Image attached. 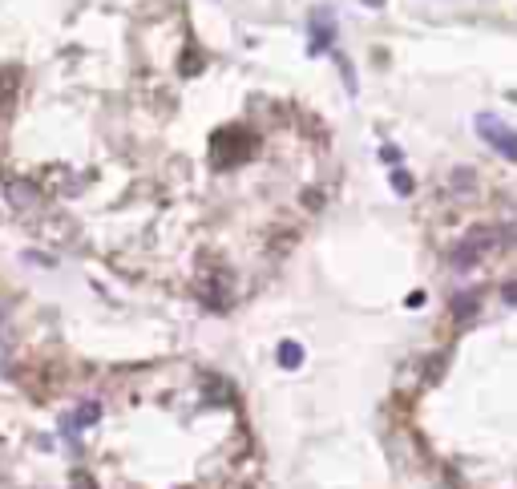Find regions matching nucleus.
I'll return each instance as SVG.
<instances>
[{
    "label": "nucleus",
    "mask_w": 517,
    "mask_h": 489,
    "mask_svg": "<svg viewBox=\"0 0 517 489\" xmlns=\"http://www.w3.org/2000/svg\"><path fill=\"white\" fill-rule=\"evenodd\" d=\"M380 158H384V162H400V150H396V146H384V150H380Z\"/></svg>",
    "instance_id": "11"
},
{
    "label": "nucleus",
    "mask_w": 517,
    "mask_h": 489,
    "mask_svg": "<svg viewBox=\"0 0 517 489\" xmlns=\"http://www.w3.org/2000/svg\"><path fill=\"white\" fill-rule=\"evenodd\" d=\"M9 199H13L16 206H33V202H37V186H33V182H13V186H9Z\"/></svg>",
    "instance_id": "6"
},
{
    "label": "nucleus",
    "mask_w": 517,
    "mask_h": 489,
    "mask_svg": "<svg viewBox=\"0 0 517 489\" xmlns=\"http://www.w3.org/2000/svg\"><path fill=\"white\" fill-rule=\"evenodd\" d=\"M331 41H336V16H331V9H316L311 13V57L328 53Z\"/></svg>",
    "instance_id": "3"
},
{
    "label": "nucleus",
    "mask_w": 517,
    "mask_h": 489,
    "mask_svg": "<svg viewBox=\"0 0 517 489\" xmlns=\"http://www.w3.org/2000/svg\"><path fill=\"white\" fill-rule=\"evenodd\" d=\"M198 53H186V57H182V73H190V69H198Z\"/></svg>",
    "instance_id": "10"
},
{
    "label": "nucleus",
    "mask_w": 517,
    "mask_h": 489,
    "mask_svg": "<svg viewBox=\"0 0 517 489\" xmlns=\"http://www.w3.org/2000/svg\"><path fill=\"white\" fill-rule=\"evenodd\" d=\"M477 134L489 142V150H497L505 162H517V130L497 117V113H477Z\"/></svg>",
    "instance_id": "2"
},
{
    "label": "nucleus",
    "mask_w": 517,
    "mask_h": 489,
    "mask_svg": "<svg viewBox=\"0 0 517 489\" xmlns=\"http://www.w3.org/2000/svg\"><path fill=\"white\" fill-rule=\"evenodd\" d=\"M412 186H417V182H412V174L396 166V170H392V190H396V194H412Z\"/></svg>",
    "instance_id": "7"
},
{
    "label": "nucleus",
    "mask_w": 517,
    "mask_h": 489,
    "mask_svg": "<svg viewBox=\"0 0 517 489\" xmlns=\"http://www.w3.org/2000/svg\"><path fill=\"white\" fill-rule=\"evenodd\" d=\"M97 416H101V404L85 401L73 416H69V433H73V428H85V425H97Z\"/></svg>",
    "instance_id": "4"
},
{
    "label": "nucleus",
    "mask_w": 517,
    "mask_h": 489,
    "mask_svg": "<svg viewBox=\"0 0 517 489\" xmlns=\"http://www.w3.org/2000/svg\"><path fill=\"white\" fill-rule=\"evenodd\" d=\"M0 364H4V348H0Z\"/></svg>",
    "instance_id": "13"
},
{
    "label": "nucleus",
    "mask_w": 517,
    "mask_h": 489,
    "mask_svg": "<svg viewBox=\"0 0 517 489\" xmlns=\"http://www.w3.org/2000/svg\"><path fill=\"white\" fill-rule=\"evenodd\" d=\"M360 4H368V9H384V0H360Z\"/></svg>",
    "instance_id": "12"
},
{
    "label": "nucleus",
    "mask_w": 517,
    "mask_h": 489,
    "mask_svg": "<svg viewBox=\"0 0 517 489\" xmlns=\"http://www.w3.org/2000/svg\"><path fill=\"white\" fill-rule=\"evenodd\" d=\"M501 243H505V231H501V226H473V231L465 235V243L453 251V267H461V271H465V267H473L481 255H489L493 247H501Z\"/></svg>",
    "instance_id": "1"
},
{
    "label": "nucleus",
    "mask_w": 517,
    "mask_h": 489,
    "mask_svg": "<svg viewBox=\"0 0 517 489\" xmlns=\"http://www.w3.org/2000/svg\"><path fill=\"white\" fill-rule=\"evenodd\" d=\"M453 186L457 190H469V186H473V170H465V166H461V170H453Z\"/></svg>",
    "instance_id": "8"
},
{
    "label": "nucleus",
    "mask_w": 517,
    "mask_h": 489,
    "mask_svg": "<svg viewBox=\"0 0 517 489\" xmlns=\"http://www.w3.org/2000/svg\"><path fill=\"white\" fill-rule=\"evenodd\" d=\"M501 300L505 303H517V279H509V283L501 288Z\"/></svg>",
    "instance_id": "9"
},
{
    "label": "nucleus",
    "mask_w": 517,
    "mask_h": 489,
    "mask_svg": "<svg viewBox=\"0 0 517 489\" xmlns=\"http://www.w3.org/2000/svg\"><path fill=\"white\" fill-rule=\"evenodd\" d=\"M279 364H283V368H299L303 364V348L295 340H283V344H279Z\"/></svg>",
    "instance_id": "5"
}]
</instances>
